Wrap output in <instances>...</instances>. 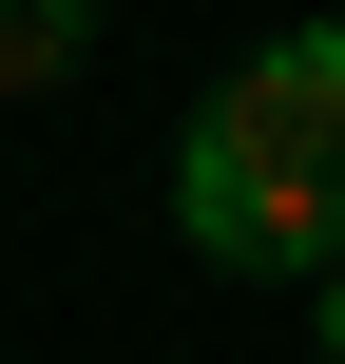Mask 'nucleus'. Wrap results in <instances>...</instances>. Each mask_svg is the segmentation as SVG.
<instances>
[{"label": "nucleus", "instance_id": "obj_1", "mask_svg": "<svg viewBox=\"0 0 345 364\" xmlns=\"http://www.w3.org/2000/svg\"><path fill=\"white\" fill-rule=\"evenodd\" d=\"M173 134H192V154H230L250 192H288V211H327V230H345V19L250 38V58H230Z\"/></svg>", "mask_w": 345, "mask_h": 364}, {"label": "nucleus", "instance_id": "obj_2", "mask_svg": "<svg viewBox=\"0 0 345 364\" xmlns=\"http://www.w3.org/2000/svg\"><path fill=\"white\" fill-rule=\"evenodd\" d=\"M173 230H192L230 288H327V269H345V230H327V211L250 192V173H230V154H192V134H173Z\"/></svg>", "mask_w": 345, "mask_h": 364}, {"label": "nucleus", "instance_id": "obj_3", "mask_svg": "<svg viewBox=\"0 0 345 364\" xmlns=\"http://www.w3.org/2000/svg\"><path fill=\"white\" fill-rule=\"evenodd\" d=\"M96 77V0H0V96H58Z\"/></svg>", "mask_w": 345, "mask_h": 364}, {"label": "nucleus", "instance_id": "obj_4", "mask_svg": "<svg viewBox=\"0 0 345 364\" xmlns=\"http://www.w3.org/2000/svg\"><path fill=\"white\" fill-rule=\"evenodd\" d=\"M307 346H327V364H345V269H327V288H307Z\"/></svg>", "mask_w": 345, "mask_h": 364}]
</instances>
